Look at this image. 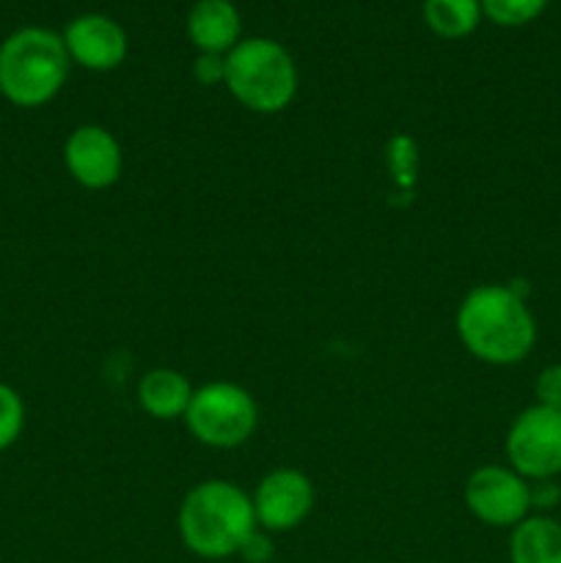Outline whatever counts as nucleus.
<instances>
[{"mask_svg":"<svg viewBox=\"0 0 561 563\" xmlns=\"http://www.w3.org/2000/svg\"><path fill=\"white\" fill-rule=\"evenodd\" d=\"M25 429V401L20 390L9 383H0V451L11 449Z\"/></svg>","mask_w":561,"mask_h":563,"instance_id":"dca6fc26","label":"nucleus"},{"mask_svg":"<svg viewBox=\"0 0 561 563\" xmlns=\"http://www.w3.org/2000/svg\"><path fill=\"white\" fill-rule=\"evenodd\" d=\"M193 77H196L201 86H218L226 80V55L215 53H198V58L193 60Z\"/></svg>","mask_w":561,"mask_h":563,"instance_id":"6ab92c4d","label":"nucleus"},{"mask_svg":"<svg viewBox=\"0 0 561 563\" xmlns=\"http://www.w3.org/2000/svg\"><path fill=\"white\" fill-rule=\"evenodd\" d=\"M193 383L182 372L157 366L138 383V405L154 421H182L193 399Z\"/></svg>","mask_w":561,"mask_h":563,"instance_id":"f8f14e48","label":"nucleus"},{"mask_svg":"<svg viewBox=\"0 0 561 563\" xmlns=\"http://www.w3.org/2000/svg\"><path fill=\"white\" fill-rule=\"evenodd\" d=\"M66 174L86 190H108L121 179L124 152L119 137L102 124H80L64 143Z\"/></svg>","mask_w":561,"mask_h":563,"instance_id":"1a4fd4ad","label":"nucleus"},{"mask_svg":"<svg viewBox=\"0 0 561 563\" xmlns=\"http://www.w3.org/2000/svg\"><path fill=\"white\" fill-rule=\"evenodd\" d=\"M482 14L501 27H522L542 16L550 0H479Z\"/></svg>","mask_w":561,"mask_h":563,"instance_id":"2eb2a0df","label":"nucleus"},{"mask_svg":"<svg viewBox=\"0 0 561 563\" xmlns=\"http://www.w3.org/2000/svg\"><path fill=\"white\" fill-rule=\"evenodd\" d=\"M64 44L69 60L88 71H113L130 53L127 31L105 14H80L66 25Z\"/></svg>","mask_w":561,"mask_h":563,"instance_id":"9d476101","label":"nucleus"},{"mask_svg":"<svg viewBox=\"0 0 561 563\" xmlns=\"http://www.w3.org/2000/svg\"><path fill=\"white\" fill-rule=\"evenodd\" d=\"M240 555L245 563H270L275 555V544H273V533L262 531V528H256V531L251 533V537L242 542L240 548Z\"/></svg>","mask_w":561,"mask_h":563,"instance_id":"a211bd4d","label":"nucleus"},{"mask_svg":"<svg viewBox=\"0 0 561 563\" xmlns=\"http://www.w3.org/2000/svg\"><path fill=\"white\" fill-rule=\"evenodd\" d=\"M561 500V489L556 482H531V511L537 509L539 515L553 509Z\"/></svg>","mask_w":561,"mask_h":563,"instance_id":"aec40b11","label":"nucleus"},{"mask_svg":"<svg viewBox=\"0 0 561 563\" xmlns=\"http://www.w3.org/2000/svg\"><path fill=\"white\" fill-rule=\"evenodd\" d=\"M479 0H424V22L440 38H465L482 22Z\"/></svg>","mask_w":561,"mask_h":563,"instance_id":"4468645a","label":"nucleus"},{"mask_svg":"<svg viewBox=\"0 0 561 563\" xmlns=\"http://www.w3.org/2000/svg\"><path fill=\"white\" fill-rule=\"evenodd\" d=\"M506 462L526 482L561 476V410L531 405L517 412L504 440Z\"/></svg>","mask_w":561,"mask_h":563,"instance_id":"423d86ee","label":"nucleus"},{"mask_svg":"<svg viewBox=\"0 0 561 563\" xmlns=\"http://www.w3.org/2000/svg\"><path fill=\"white\" fill-rule=\"evenodd\" d=\"M226 91L245 110L275 115L297 97V66L275 38H240L226 53Z\"/></svg>","mask_w":561,"mask_h":563,"instance_id":"20e7f679","label":"nucleus"},{"mask_svg":"<svg viewBox=\"0 0 561 563\" xmlns=\"http://www.w3.org/2000/svg\"><path fill=\"white\" fill-rule=\"evenodd\" d=\"M534 405L561 410V363H550L534 379Z\"/></svg>","mask_w":561,"mask_h":563,"instance_id":"f3484780","label":"nucleus"},{"mask_svg":"<svg viewBox=\"0 0 561 563\" xmlns=\"http://www.w3.org/2000/svg\"><path fill=\"white\" fill-rule=\"evenodd\" d=\"M454 330L465 352L487 366H515L537 344V319L526 297L506 284H479L460 300Z\"/></svg>","mask_w":561,"mask_h":563,"instance_id":"f257e3e1","label":"nucleus"},{"mask_svg":"<svg viewBox=\"0 0 561 563\" xmlns=\"http://www.w3.org/2000/svg\"><path fill=\"white\" fill-rule=\"evenodd\" d=\"M509 563H561V522L548 515H528L512 528Z\"/></svg>","mask_w":561,"mask_h":563,"instance_id":"ddd939ff","label":"nucleus"},{"mask_svg":"<svg viewBox=\"0 0 561 563\" xmlns=\"http://www.w3.org/2000/svg\"><path fill=\"white\" fill-rule=\"evenodd\" d=\"M242 20L231 0H198L187 14V38L198 53L226 55L240 42Z\"/></svg>","mask_w":561,"mask_h":563,"instance_id":"9b49d317","label":"nucleus"},{"mask_svg":"<svg viewBox=\"0 0 561 563\" xmlns=\"http://www.w3.org/2000/svg\"><path fill=\"white\" fill-rule=\"evenodd\" d=\"M185 427L207 449H240L258 429V405L251 390L237 383L215 379L193 390Z\"/></svg>","mask_w":561,"mask_h":563,"instance_id":"39448f33","label":"nucleus"},{"mask_svg":"<svg viewBox=\"0 0 561 563\" xmlns=\"http://www.w3.org/2000/svg\"><path fill=\"white\" fill-rule=\"evenodd\" d=\"M314 484L297 467H275L253 489V515L256 526L267 533L295 531L314 509Z\"/></svg>","mask_w":561,"mask_h":563,"instance_id":"6e6552de","label":"nucleus"},{"mask_svg":"<svg viewBox=\"0 0 561 563\" xmlns=\"http://www.w3.org/2000/svg\"><path fill=\"white\" fill-rule=\"evenodd\" d=\"M69 66L61 33L36 25L20 27L0 44V97L22 110L44 108L61 93Z\"/></svg>","mask_w":561,"mask_h":563,"instance_id":"7ed1b4c3","label":"nucleus"},{"mask_svg":"<svg viewBox=\"0 0 561 563\" xmlns=\"http://www.w3.org/2000/svg\"><path fill=\"white\" fill-rule=\"evenodd\" d=\"M465 506L490 528H515L531 515V482L509 465H482L465 478Z\"/></svg>","mask_w":561,"mask_h":563,"instance_id":"0eeeda50","label":"nucleus"},{"mask_svg":"<svg viewBox=\"0 0 561 563\" xmlns=\"http://www.w3.org/2000/svg\"><path fill=\"white\" fill-rule=\"evenodd\" d=\"M179 539L193 555L223 561L240 553L242 542L256 531L253 500L245 489L226 478H207L187 489L176 515Z\"/></svg>","mask_w":561,"mask_h":563,"instance_id":"f03ea898","label":"nucleus"}]
</instances>
